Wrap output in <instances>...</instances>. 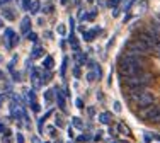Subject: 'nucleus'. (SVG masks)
<instances>
[{
  "instance_id": "nucleus-33",
  "label": "nucleus",
  "mask_w": 160,
  "mask_h": 143,
  "mask_svg": "<svg viewBox=\"0 0 160 143\" xmlns=\"http://www.w3.org/2000/svg\"><path fill=\"white\" fill-rule=\"evenodd\" d=\"M56 125H58V126H63V121H62V118H56Z\"/></svg>"
},
{
  "instance_id": "nucleus-24",
  "label": "nucleus",
  "mask_w": 160,
  "mask_h": 143,
  "mask_svg": "<svg viewBox=\"0 0 160 143\" xmlns=\"http://www.w3.org/2000/svg\"><path fill=\"white\" fill-rule=\"evenodd\" d=\"M16 141H17V143H24V136H22L21 133H17V136H16Z\"/></svg>"
},
{
  "instance_id": "nucleus-30",
  "label": "nucleus",
  "mask_w": 160,
  "mask_h": 143,
  "mask_svg": "<svg viewBox=\"0 0 160 143\" xmlns=\"http://www.w3.org/2000/svg\"><path fill=\"white\" fill-rule=\"evenodd\" d=\"M77 107H78V109H83V102H82V99H77Z\"/></svg>"
},
{
  "instance_id": "nucleus-41",
  "label": "nucleus",
  "mask_w": 160,
  "mask_h": 143,
  "mask_svg": "<svg viewBox=\"0 0 160 143\" xmlns=\"http://www.w3.org/2000/svg\"><path fill=\"white\" fill-rule=\"evenodd\" d=\"M2 2H10V0H2Z\"/></svg>"
},
{
  "instance_id": "nucleus-9",
  "label": "nucleus",
  "mask_w": 160,
  "mask_h": 143,
  "mask_svg": "<svg viewBox=\"0 0 160 143\" xmlns=\"http://www.w3.org/2000/svg\"><path fill=\"white\" fill-rule=\"evenodd\" d=\"M96 16H97V10H92L89 14H82V21H94Z\"/></svg>"
},
{
  "instance_id": "nucleus-42",
  "label": "nucleus",
  "mask_w": 160,
  "mask_h": 143,
  "mask_svg": "<svg viewBox=\"0 0 160 143\" xmlns=\"http://www.w3.org/2000/svg\"><path fill=\"white\" fill-rule=\"evenodd\" d=\"M0 62H2V56H0Z\"/></svg>"
},
{
  "instance_id": "nucleus-7",
  "label": "nucleus",
  "mask_w": 160,
  "mask_h": 143,
  "mask_svg": "<svg viewBox=\"0 0 160 143\" xmlns=\"http://www.w3.org/2000/svg\"><path fill=\"white\" fill-rule=\"evenodd\" d=\"M53 65H55V60H53V56H46V58L43 60V68L46 70H51Z\"/></svg>"
},
{
  "instance_id": "nucleus-3",
  "label": "nucleus",
  "mask_w": 160,
  "mask_h": 143,
  "mask_svg": "<svg viewBox=\"0 0 160 143\" xmlns=\"http://www.w3.org/2000/svg\"><path fill=\"white\" fill-rule=\"evenodd\" d=\"M21 31L24 32V34H28V32L31 31V17H29V16H26L21 21Z\"/></svg>"
},
{
  "instance_id": "nucleus-18",
  "label": "nucleus",
  "mask_w": 160,
  "mask_h": 143,
  "mask_svg": "<svg viewBox=\"0 0 160 143\" xmlns=\"http://www.w3.org/2000/svg\"><path fill=\"white\" fill-rule=\"evenodd\" d=\"M28 39H29V41H32V43H36V39H38L36 32H31V31H29V32H28Z\"/></svg>"
},
{
  "instance_id": "nucleus-36",
  "label": "nucleus",
  "mask_w": 160,
  "mask_h": 143,
  "mask_svg": "<svg viewBox=\"0 0 160 143\" xmlns=\"http://www.w3.org/2000/svg\"><path fill=\"white\" fill-rule=\"evenodd\" d=\"M2 101H3V96H0V106H2Z\"/></svg>"
},
{
  "instance_id": "nucleus-8",
  "label": "nucleus",
  "mask_w": 160,
  "mask_h": 143,
  "mask_svg": "<svg viewBox=\"0 0 160 143\" xmlns=\"http://www.w3.org/2000/svg\"><path fill=\"white\" fill-rule=\"evenodd\" d=\"M99 121H101L102 125H109V121H111V114H109V112H102V114H99Z\"/></svg>"
},
{
  "instance_id": "nucleus-20",
  "label": "nucleus",
  "mask_w": 160,
  "mask_h": 143,
  "mask_svg": "<svg viewBox=\"0 0 160 143\" xmlns=\"http://www.w3.org/2000/svg\"><path fill=\"white\" fill-rule=\"evenodd\" d=\"M96 77H97V73H92V72H90V73L87 75V80H89V82H94V80H96Z\"/></svg>"
},
{
  "instance_id": "nucleus-23",
  "label": "nucleus",
  "mask_w": 160,
  "mask_h": 143,
  "mask_svg": "<svg viewBox=\"0 0 160 143\" xmlns=\"http://www.w3.org/2000/svg\"><path fill=\"white\" fill-rule=\"evenodd\" d=\"M133 2H135V0H128V2H124V10H129V7L133 5Z\"/></svg>"
},
{
  "instance_id": "nucleus-19",
  "label": "nucleus",
  "mask_w": 160,
  "mask_h": 143,
  "mask_svg": "<svg viewBox=\"0 0 160 143\" xmlns=\"http://www.w3.org/2000/svg\"><path fill=\"white\" fill-rule=\"evenodd\" d=\"M119 2H121V0H109L108 5H109V7H114V9H116V7L119 5Z\"/></svg>"
},
{
  "instance_id": "nucleus-25",
  "label": "nucleus",
  "mask_w": 160,
  "mask_h": 143,
  "mask_svg": "<svg viewBox=\"0 0 160 143\" xmlns=\"http://www.w3.org/2000/svg\"><path fill=\"white\" fill-rule=\"evenodd\" d=\"M73 75H75L77 78L80 77V68H78V65H77V67H73Z\"/></svg>"
},
{
  "instance_id": "nucleus-22",
  "label": "nucleus",
  "mask_w": 160,
  "mask_h": 143,
  "mask_svg": "<svg viewBox=\"0 0 160 143\" xmlns=\"http://www.w3.org/2000/svg\"><path fill=\"white\" fill-rule=\"evenodd\" d=\"M77 60H78V63H80V65H82V63H85L87 56H85V55H78V56H77Z\"/></svg>"
},
{
  "instance_id": "nucleus-37",
  "label": "nucleus",
  "mask_w": 160,
  "mask_h": 143,
  "mask_svg": "<svg viewBox=\"0 0 160 143\" xmlns=\"http://www.w3.org/2000/svg\"><path fill=\"white\" fill-rule=\"evenodd\" d=\"M0 27H3V21H2V19H0Z\"/></svg>"
},
{
  "instance_id": "nucleus-38",
  "label": "nucleus",
  "mask_w": 160,
  "mask_h": 143,
  "mask_svg": "<svg viewBox=\"0 0 160 143\" xmlns=\"http://www.w3.org/2000/svg\"><path fill=\"white\" fill-rule=\"evenodd\" d=\"M80 2H82V0H75V3H77V5H78V3H80Z\"/></svg>"
},
{
  "instance_id": "nucleus-1",
  "label": "nucleus",
  "mask_w": 160,
  "mask_h": 143,
  "mask_svg": "<svg viewBox=\"0 0 160 143\" xmlns=\"http://www.w3.org/2000/svg\"><path fill=\"white\" fill-rule=\"evenodd\" d=\"M143 118L150 123H160V106H148L143 111Z\"/></svg>"
},
{
  "instance_id": "nucleus-13",
  "label": "nucleus",
  "mask_w": 160,
  "mask_h": 143,
  "mask_svg": "<svg viewBox=\"0 0 160 143\" xmlns=\"http://www.w3.org/2000/svg\"><path fill=\"white\" fill-rule=\"evenodd\" d=\"M72 125H73L75 128H78V130H82V121H80V118H72Z\"/></svg>"
},
{
  "instance_id": "nucleus-17",
  "label": "nucleus",
  "mask_w": 160,
  "mask_h": 143,
  "mask_svg": "<svg viewBox=\"0 0 160 143\" xmlns=\"http://www.w3.org/2000/svg\"><path fill=\"white\" fill-rule=\"evenodd\" d=\"M44 99H46L48 102H51V99H53V90H46V92H44Z\"/></svg>"
},
{
  "instance_id": "nucleus-21",
  "label": "nucleus",
  "mask_w": 160,
  "mask_h": 143,
  "mask_svg": "<svg viewBox=\"0 0 160 143\" xmlns=\"http://www.w3.org/2000/svg\"><path fill=\"white\" fill-rule=\"evenodd\" d=\"M68 24H70V32H73V27H75V19H73V17H70Z\"/></svg>"
},
{
  "instance_id": "nucleus-27",
  "label": "nucleus",
  "mask_w": 160,
  "mask_h": 143,
  "mask_svg": "<svg viewBox=\"0 0 160 143\" xmlns=\"http://www.w3.org/2000/svg\"><path fill=\"white\" fill-rule=\"evenodd\" d=\"M147 5H148V2H147V0H142V3H140V9H147Z\"/></svg>"
},
{
  "instance_id": "nucleus-11",
  "label": "nucleus",
  "mask_w": 160,
  "mask_h": 143,
  "mask_svg": "<svg viewBox=\"0 0 160 143\" xmlns=\"http://www.w3.org/2000/svg\"><path fill=\"white\" fill-rule=\"evenodd\" d=\"M39 9H41V3H39V2H32L31 7H29L31 14H38V12H39Z\"/></svg>"
},
{
  "instance_id": "nucleus-29",
  "label": "nucleus",
  "mask_w": 160,
  "mask_h": 143,
  "mask_svg": "<svg viewBox=\"0 0 160 143\" xmlns=\"http://www.w3.org/2000/svg\"><path fill=\"white\" fill-rule=\"evenodd\" d=\"M58 34L65 36V27H63V26H58Z\"/></svg>"
},
{
  "instance_id": "nucleus-10",
  "label": "nucleus",
  "mask_w": 160,
  "mask_h": 143,
  "mask_svg": "<svg viewBox=\"0 0 160 143\" xmlns=\"http://www.w3.org/2000/svg\"><path fill=\"white\" fill-rule=\"evenodd\" d=\"M39 56H43V48L34 46V50H32V53H31V58H39Z\"/></svg>"
},
{
  "instance_id": "nucleus-40",
  "label": "nucleus",
  "mask_w": 160,
  "mask_h": 143,
  "mask_svg": "<svg viewBox=\"0 0 160 143\" xmlns=\"http://www.w3.org/2000/svg\"><path fill=\"white\" fill-rule=\"evenodd\" d=\"M87 2H90V3H92V2H94V0H87Z\"/></svg>"
},
{
  "instance_id": "nucleus-6",
  "label": "nucleus",
  "mask_w": 160,
  "mask_h": 143,
  "mask_svg": "<svg viewBox=\"0 0 160 143\" xmlns=\"http://www.w3.org/2000/svg\"><path fill=\"white\" fill-rule=\"evenodd\" d=\"M2 16H3V19H7V21H14V19H16V14H14V10L9 9V7H5V9L2 10Z\"/></svg>"
},
{
  "instance_id": "nucleus-12",
  "label": "nucleus",
  "mask_w": 160,
  "mask_h": 143,
  "mask_svg": "<svg viewBox=\"0 0 160 143\" xmlns=\"http://www.w3.org/2000/svg\"><path fill=\"white\" fill-rule=\"evenodd\" d=\"M67 65H68V58L65 56V58H63V63H62V70H60V75H62V77H65V72H67Z\"/></svg>"
},
{
  "instance_id": "nucleus-32",
  "label": "nucleus",
  "mask_w": 160,
  "mask_h": 143,
  "mask_svg": "<svg viewBox=\"0 0 160 143\" xmlns=\"http://www.w3.org/2000/svg\"><path fill=\"white\" fill-rule=\"evenodd\" d=\"M112 16L118 17V16H119V10H118V9H112Z\"/></svg>"
},
{
  "instance_id": "nucleus-43",
  "label": "nucleus",
  "mask_w": 160,
  "mask_h": 143,
  "mask_svg": "<svg viewBox=\"0 0 160 143\" xmlns=\"http://www.w3.org/2000/svg\"><path fill=\"white\" fill-rule=\"evenodd\" d=\"M158 56H160V55H158Z\"/></svg>"
},
{
  "instance_id": "nucleus-39",
  "label": "nucleus",
  "mask_w": 160,
  "mask_h": 143,
  "mask_svg": "<svg viewBox=\"0 0 160 143\" xmlns=\"http://www.w3.org/2000/svg\"><path fill=\"white\" fill-rule=\"evenodd\" d=\"M60 2H62V3H67V2H68V0H60Z\"/></svg>"
},
{
  "instance_id": "nucleus-26",
  "label": "nucleus",
  "mask_w": 160,
  "mask_h": 143,
  "mask_svg": "<svg viewBox=\"0 0 160 143\" xmlns=\"http://www.w3.org/2000/svg\"><path fill=\"white\" fill-rule=\"evenodd\" d=\"M43 12H46V14H49V12H53V5H46L43 9Z\"/></svg>"
},
{
  "instance_id": "nucleus-4",
  "label": "nucleus",
  "mask_w": 160,
  "mask_h": 143,
  "mask_svg": "<svg viewBox=\"0 0 160 143\" xmlns=\"http://www.w3.org/2000/svg\"><path fill=\"white\" fill-rule=\"evenodd\" d=\"M55 94H56V102H58L60 109H62V111H65V109H67V106H65V96L58 90V87L55 89Z\"/></svg>"
},
{
  "instance_id": "nucleus-16",
  "label": "nucleus",
  "mask_w": 160,
  "mask_h": 143,
  "mask_svg": "<svg viewBox=\"0 0 160 143\" xmlns=\"http://www.w3.org/2000/svg\"><path fill=\"white\" fill-rule=\"evenodd\" d=\"M21 5H22V10H29V7H31V0H21Z\"/></svg>"
},
{
  "instance_id": "nucleus-31",
  "label": "nucleus",
  "mask_w": 160,
  "mask_h": 143,
  "mask_svg": "<svg viewBox=\"0 0 160 143\" xmlns=\"http://www.w3.org/2000/svg\"><path fill=\"white\" fill-rule=\"evenodd\" d=\"M3 133H5V126H3L2 123H0V135H3Z\"/></svg>"
},
{
  "instance_id": "nucleus-35",
  "label": "nucleus",
  "mask_w": 160,
  "mask_h": 143,
  "mask_svg": "<svg viewBox=\"0 0 160 143\" xmlns=\"http://www.w3.org/2000/svg\"><path fill=\"white\" fill-rule=\"evenodd\" d=\"M0 80H3V72L0 70Z\"/></svg>"
},
{
  "instance_id": "nucleus-28",
  "label": "nucleus",
  "mask_w": 160,
  "mask_h": 143,
  "mask_svg": "<svg viewBox=\"0 0 160 143\" xmlns=\"http://www.w3.org/2000/svg\"><path fill=\"white\" fill-rule=\"evenodd\" d=\"M114 111H116V112L121 111V104L119 102H114Z\"/></svg>"
},
{
  "instance_id": "nucleus-2",
  "label": "nucleus",
  "mask_w": 160,
  "mask_h": 143,
  "mask_svg": "<svg viewBox=\"0 0 160 143\" xmlns=\"http://www.w3.org/2000/svg\"><path fill=\"white\" fill-rule=\"evenodd\" d=\"M3 39H5V44L7 48H14V44L19 43V36H16V32L12 31V29H5V32H3Z\"/></svg>"
},
{
  "instance_id": "nucleus-34",
  "label": "nucleus",
  "mask_w": 160,
  "mask_h": 143,
  "mask_svg": "<svg viewBox=\"0 0 160 143\" xmlns=\"http://www.w3.org/2000/svg\"><path fill=\"white\" fill-rule=\"evenodd\" d=\"M32 143H39V140H38V138L34 136V138H32Z\"/></svg>"
},
{
  "instance_id": "nucleus-5",
  "label": "nucleus",
  "mask_w": 160,
  "mask_h": 143,
  "mask_svg": "<svg viewBox=\"0 0 160 143\" xmlns=\"http://www.w3.org/2000/svg\"><path fill=\"white\" fill-rule=\"evenodd\" d=\"M99 31H101V29H97V27L92 29V31H83V39H85L87 43H90V41L94 39V36H96Z\"/></svg>"
},
{
  "instance_id": "nucleus-15",
  "label": "nucleus",
  "mask_w": 160,
  "mask_h": 143,
  "mask_svg": "<svg viewBox=\"0 0 160 143\" xmlns=\"http://www.w3.org/2000/svg\"><path fill=\"white\" fill-rule=\"evenodd\" d=\"M49 78H51V73L49 72H43V75H41V82H49Z\"/></svg>"
},
{
  "instance_id": "nucleus-14",
  "label": "nucleus",
  "mask_w": 160,
  "mask_h": 143,
  "mask_svg": "<svg viewBox=\"0 0 160 143\" xmlns=\"http://www.w3.org/2000/svg\"><path fill=\"white\" fill-rule=\"evenodd\" d=\"M118 130H119V133H123V135H129L128 126H124L123 123H119V125H118Z\"/></svg>"
}]
</instances>
